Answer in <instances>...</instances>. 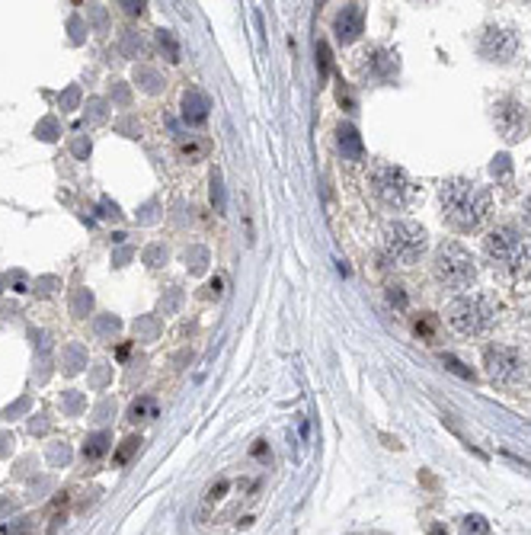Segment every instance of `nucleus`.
<instances>
[{"label":"nucleus","instance_id":"0eeeda50","mask_svg":"<svg viewBox=\"0 0 531 535\" xmlns=\"http://www.w3.org/2000/svg\"><path fill=\"white\" fill-rule=\"evenodd\" d=\"M483 250L487 257L503 269H519L525 260V247H522V237L515 231L512 225H496L490 235L483 237Z\"/></svg>","mask_w":531,"mask_h":535},{"label":"nucleus","instance_id":"f03ea898","mask_svg":"<svg viewBox=\"0 0 531 535\" xmlns=\"http://www.w3.org/2000/svg\"><path fill=\"white\" fill-rule=\"evenodd\" d=\"M483 372L496 388L506 391H525L531 388V353L528 346H509L493 343L483 350Z\"/></svg>","mask_w":531,"mask_h":535},{"label":"nucleus","instance_id":"423d86ee","mask_svg":"<svg viewBox=\"0 0 531 535\" xmlns=\"http://www.w3.org/2000/svg\"><path fill=\"white\" fill-rule=\"evenodd\" d=\"M374 193L388 209H407L416 196V183L403 167L381 164V167H374Z\"/></svg>","mask_w":531,"mask_h":535},{"label":"nucleus","instance_id":"20e7f679","mask_svg":"<svg viewBox=\"0 0 531 535\" xmlns=\"http://www.w3.org/2000/svg\"><path fill=\"white\" fill-rule=\"evenodd\" d=\"M426 231L416 221H390L381 235V253L394 266H413L426 253Z\"/></svg>","mask_w":531,"mask_h":535},{"label":"nucleus","instance_id":"6e6552de","mask_svg":"<svg viewBox=\"0 0 531 535\" xmlns=\"http://www.w3.org/2000/svg\"><path fill=\"white\" fill-rule=\"evenodd\" d=\"M493 119H496L499 135H503L509 144H519L522 138H528V132H531L528 109H525L519 100H499L496 106H493Z\"/></svg>","mask_w":531,"mask_h":535},{"label":"nucleus","instance_id":"a878e982","mask_svg":"<svg viewBox=\"0 0 531 535\" xmlns=\"http://www.w3.org/2000/svg\"><path fill=\"white\" fill-rule=\"evenodd\" d=\"M429 535H449V529L442 526V523H435V526H432V529H429Z\"/></svg>","mask_w":531,"mask_h":535},{"label":"nucleus","instance_id":"2eb2a0df","mask_svg":"<svg viewBox=\"0 0 531 535\" xmlns=\"http://www.w3.org/2000/svg\"><path fill=\"white\" fill-rule=\"evenodd\" d=\"M439 318L435 314H416V321H413V330H416V337L419 340H426V343H439Z\"/></svg>","mask_w":531,"mask_h":535},{"label":"nucleus","instance_id":"a211bd4d","mask_svg":"<svg viewBox=\"0 0 531 535\" xmlns=\"http://www.w3.org/2000/svg\"><path fill=\"white\" fill-rule=\"evenodd\" d=\"M461 535H490V523L483 516H464L461 519Z\"/></svg>","mask_w":531,"mask_h":535},{"label":"nucleus","instance_id":"f8f14e48","mask_svg":"<svg viewBox=\"0 0 531 535\" xmlns=\"http://www.w3.org/2000/svg\"><path fill=\"white\" fill-rule=\"evenodd\" d=\"M336 144H340L342 158H349V160H362V154H365V148H362V135H358L352 126L336 128Z\"/></svg>","mask_w":531,"mask_h":535},{"label":"nucleus","instance_id":"f3484780","mask_svg":"<svg viewBox=\"0 0 531 535\" xmlns=\"http://www.w3.org/2000/svg\"><path fill=\"white\" fill-rule=\"evenodd\" d=\"M109 452V433H93L87 443H83V459H90V461H96V459H103Z\"/></svg>","mask_w":531,"mask_h":535},{"label":"nucleus","instance_id":"4be33fe9","mask_svg":"<svg viewBox=\"0 0 531 535\" xmlns=\"http://www.w3.org/2000/svg\"><path fill=\"white\" fill-rule=\"evenodd\" d=\"M388 298H390V305H397L400 311L407 308V292H403V285H390V289H388Z\"/></svg>","mask_w":531,"mask_h":535},{"label":"nucleus","instance_id":"dca6fc26","mask_svg":"<svg viewBox=\"0 0 531 535\" xmlns=\"http://www.w3.org/2000/svg\"><path fill=\"white\" fill-rule=\"evenodd\" d=\"M157 401L154 398H141V401H134L132 407H128V420L132 423H148V420L157 417Z\"/></svg>","mask_w":531,"mask_h":535},{"label":"nucleus","instance_id":"5701e85b","mask_svg":"<svg viewBox=\"0 0 531 535\" xmlns=\"http://www.w3.org/2000/svg\"><path fill=\"white\" fill-rule=\"evenodd\" d=\"M29 526H33L29 519H19V523H13V526H3V535H26L29 532Z\"/></svg>","mask_w":531,"mask_h":535},{"label":"nucleus","instance_id":"1a4fd4ad","mask_svg":"<svg viewBox=\"0 0 531 535\" xmlns=\"http://www.w3.org/2000/svg\"><path fill=\"white\" fill-rule=\"evenodd\" d=\"M519 51V35L512 29H487L480 39V55L490 61H512Z\"/></svg>","mask_w":531,"mask_h":535},{"label":"nucleus","instance_id":"39448f33","mask_svg":"<svg viewBox=\"0 0 531 535\" xmlns=\"http://www.w3.org/2000/svg\"><path fill=\"white\" fill-rule=\"evenodd\" d=\"M432 276L445 289H467L477 279V263L458 241H442L432 257Z\"/></svg>","mask_w":531,"mask_h":535},{"label":"nucleus","instance_id":"4468645a","mask_svg":"<svg viewBox=\"0 0 531 535\" xmlns=\"http://www.w3.org/2000/svg\"><path fill=\"white\" fill-rule=\"evenodd\" d=\"M183 116L189 119V122H195V126L208 119V100L202 96L199 90H189V93H186V100H183Z\"/></svg>","mask_w":531,"mask_h":535},{"label":"nucleus","instance_id":"aec40b11","mask_svg":"<svg viewBox=\"0 0 531 535\" xmlns=\"http://www.w3.org/2000/svg\"><path fill=\"white\" fill-rule=\"evenodd\" d=\"M138 445H141V436H128V439L119 445V452H116V465H128V459L138 452Z\"/></svg>","mask_w":531,"mask_h":535},{"label":"nucleus","instance_id":"f257e3e1","mask_svg":"<svg viewBox=\"0 0 531 535\" xmlns=\"http://www.w3.org/2000/svg\"><path fill=\"white\" fill-rule=\"evenodd\" d=\"M442 215L449 218V225L458 231H477L490 218V189L471 183V180H449L439 189Z\"/></svg>","mask_w":531,"mask_h":535},{"label":"nucleus","instance_id":"9d476101","mask_svg":"<svg viewBox=\"0 0 531 535\" xmlns=\"http://www.w3.org/2000/svg\"><path fill=\"white\" fill-rule=\"evenodd\" d=\"M362 74L368 80H390L397 74V55L388 49H372L362 55Z\"/></svg>","mask_w":531,"mask_h":535},{"label":"nucleus","instance_id":"b1692460","mask_svg":"<svg viewBox=\"0 0 531 535\" xmlns=\"http://www.w3.org/2000/svg\"><path fill=\"white\" fill-rule=\"evenodd\" d=\"M250 455H253V459H269V445H266V443H256L253 449H250Z\"/></svg>","mask_w":531,"mask_h":535},{"label":"nucleus","instance_id":"7ed1b4c3","mask_svg":"<svg viewBox=\"0 0 531 535\" xmlns=\"http://www.w3.org/2000/svg\"><path fill=\"white\" fill-rule=\"evenodd\" d=\"M445 321L461 337H483L496 324V305L490 295H461L445 308Z\"/></svg>","mask_w":531,"mask_h":535},{"label":"nucleus","instance_id":"412c9836","mask_svg":"<svg viewBox=\"0 0 531 535\" xmlns=\"http://www.w3.org/2000/svg\"><path fill=\"white\" fill-rule=\"evenodd\" d=\"M442 366L449 368V372H455V375H461V378H467V382H473V372H471V368H464V362L455 359L451 353H442Z\"/></svg>","mask_w":531,"mask_h":535},{"label":"nucleus","instance_id":"bb28decb","mask_svg":"<svg viewBox=\"0 0 531 535\" xmlns=\"http://www.w3.org/2000/svg\"><path fill=\"white\" fill-rule=\"evenodd\" d=\"M122 7L128 10V13H141V10H144V3H122Z\"/></svg>","mask_w":531,"mask_h":535},{"label":"nucleus","instance_id":"6ab92c4d","mask_svg":"<svg viewBox=\"0 0 531 535\" xmlns=\"http://www.w3.org/2000/svg\"><path fill=\"white\" fill-rule=\"evenodd\" d=\"M227 491H231V481H227V477H218L215 484L205 491V507H211V503H221Z\"/></svg>","mask_w":531,"mask_h":535},{"label":"nucleus","instance_id":"ddd939ff","mask_svg":"<svg viewBox=\"0 0 531 535\" xmlns=\"http://www.w3.org/2000/svg\"><path fill=\"white\" fill-rule=\"evenodd\" d=\"M208 148H211V144H208L205 138L189 135V138H183V142L176 144V154H180V160H186V164H199V160H205Z\"/></svg>","mask_w":531,"mask_h":535},{"label":"nucleus","instance_id":"9b49d317","mask_svg":"<svg viewBox=\"0 0 531 535\" xmlns=\"http://www.w3.org/2000/svg\"><path fill=\"white\" fill-rule=\"evenodd\" d=\"M362 26H365L362 7H358V3H349V7H342L340 17H336L333 29H336V39H340V42H356L358 35H362Z\"/></svg>","mask_w":531,"mask_h":535},{"label":"nucleus","instance_id":"393cba45","mask_svg":"<svg viewBox=\"0 0 531 535\" xmlns=\"http://www.w3.org/2000/svg\"><path fill=\"white\" fill-rule=\"evenodd\" d=\"M522 215H525V221H528V225H531V196H528V199L522 202Z\"/></svg>","mask_w":531,"mask_h":535}]
</instances>
